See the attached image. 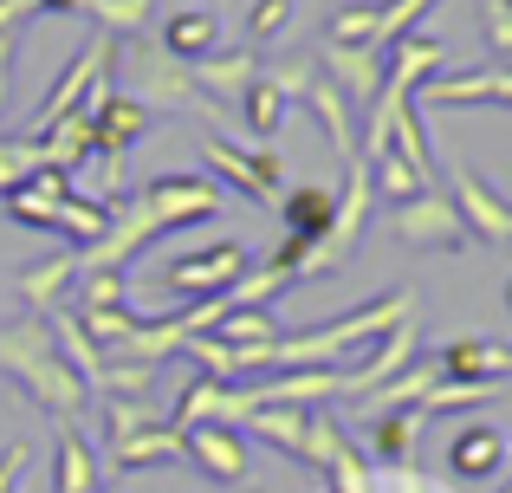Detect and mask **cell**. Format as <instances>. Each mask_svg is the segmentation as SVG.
<instances>
[{
	"label": "cell",
	"instance_id": "6da1fadb",
	"mask_svg": "<svg viewBox=\"0 0 512 493\" xmlns=\"http://www.w3.org/2000/svg\"><path fill=\"white\" fill-rule=\"evenodd\" d=\"M0 370L26 390V403H39L46 416H59V422H78L91 409V383L59 357V344H52V331H46L39 312L0 325Z\"/></svg>",
	"mask_w": 512,
	"mask_h": 493
},
{
	"label": "cell",
	"instance_id": "7a4b0ae2",
	"mask_svg": "<svg viewBox=\"0 0 512 493\" xmlns=\"http://www.w3.org/2000/svg\"><path fill=\"white\" fill-rule=\"evenodd\" d=\"M409 312H415L409 292H383V299L363 305L357 318H331V325H318V331H286V338L266 351V370H325V364H338L350 344H363V338H376V331L402 325Z\"/></svg>",
	"mask_w": 512,
	"mask_h": 493
},
{
	"label": "cell",
	"instance_id": "3957f363",
	"mask_svg": "<svg viewBox=\"0 0 512 493\" xmlns=\"http://www.w3.org/2000/svg\"><path fill=\"white\" fill-rule=\"evenodd\" d=\"M124 46L130 52L117 65H124V78H130V98H143L150 111H201V117H214V104L195 91V72H188L182 59H169L163 46L150 52V46H137V39H124Z\"/></svg>",
	"mask_w": 512,
	"mask_h": 493
},
{
	"label": "cell",
	"instance_id": "277c9868",
	"mask_svg": "<svg viewBox=\"0 0 512 493\" xmlns=\"http://www.w3.org/2000/svg\"><path fill=\"white\" fill-rule=\"evenodd\" d=\"M448 202H454V215H461L467 241H480V247H506L512 241V202L500 189H487L467 163L448 169Z\"/></svg>",
	"mask_w": 512,
	"mask_h": 493
},
{
	"label": "cell",
	"instance_id": "5b68a950",
	"mask_svg": "<svg viewBox=\"0 0 512 493\" xmlns=\"http://www.w3.org/2000/svg\"><path fill=\"white\" fill-rule=\"evenodd\" d=\"M396 241L409 253H461L467 228H461V215H454L448 195L422 189V195H409V202L396 208Z\"/></svg>",
	"mask_w": 512,
	"mask_h": 493
},
{
	"label": "cell",
	"instance_id": "8992f818",
	"mask_svg": "<svg viewBox=\"0 0 512 493\" xmlns=\"http://www.w3.org/2000/svg\"><path fill=\"white\" fill-rule=\"evenodd\" d=\"M253 266V253L240 247V241H221V247H208V253H182V260H169L163 266V286L169 292H182V305L188 299H214V292H227L240 273Z\"/></svg>",
	"mask_w": 512,
	"mask_h": 493
},
{
	"label": "cell",
	"instance_id": "52a82bcc",
	"mask_svg": "<svg viewBox=\"0 0 512 493\" xmlns=\"http://www.w3.org/2000/svg\"><path fill=\"white\" fill-rule=\"evenodd\" d=\"M253 390H227V383H214V377H188L182 390H175V403H169V422L175 429H195V422H227V429H234V422H247L253 416Z\"/></svg>",
	"mask_w": 512,
	"mask_h": 493
},
{
	"label": "cell",
	"instance_id": "ba28073f",
	"mask_svg": "<svg viewBox=\"0 0 512 493\" xmlns=\"http://www.w3.org/2000/svg\"><path fill=\"white\" fill-rule=\"evenodd\" d=\"M182 448H188V461H195L208 481H221V487L247 481V468H253L240 429H227V422H195V429H182Z\"/></svg>",
	"mask_w": 512,
	"mask_h": 493
},
{
	"label": "cell",
	"instance_id": "9c48e42d",
	"mask_svg": "<svg viewBox=\"0 0 512 493\" xmlns=\"http://www.w3.org/2000/svg\"><path fill=\"white\" fill-rule=\"evenodd\" d=\"M422 104L435 111H512V65H487L467 78H435L422 91Z\"/></svg>",
	"mask_w": 512,
	"mask_h": 493
},
{
	"label": "cell",
	"instance_id": "30bf717a",
	"mask_svg": "<svg viewBox=\"0 0 512 493\" xmlns=\"http://www.w3.org/2000/svg\"><path fill=\"white\" fill-rule=\"evenodd\" d=\"M318 78L325 85H338L350 104H376V91H383V52L376 46H331L318 52Z\"/></svg>",
	"mask_w": 512,
	"mask_h": 493
},
{
	"label": "cell",
	"instance_id": "8fae6325",
	"mask_svg": "<svg viewBox=\"0 0 512 493\" xmlns=\"http://www.w3.org/2000/svg\"><path fill=\"white\" fill-rule=\"evenodd\" d=\"M104 461H111V474H130V468H188V448H182V429L163 416V422H150V429L111 442Z\"/></svg>",
	"mask_w": 512,
	"mask_h": 493
},
{
	"label": "cell",
	"instance_id": "7c38bea8",
	"mask_svg": "<svg viewBox=\"0 0 512 493\" xmlns=\"http://www.w3.org/2000/svg\"><path fill=\"white\" fill-rule=\"evenodd\" d=\"M188 72H195V91L208 104H240L247 85L260 78V59H253V46H240V52H208V59H195Z\"/></svg>",
	"mask_w": 512,
	"mask_h": 493
},
{
	"label": "cell",
	"instance_id": "4fadbf2b",
	"mask_svg": "<svg viewBox=\"0 0 512 493\" xmlns=\"http://www.w3.org/2000/svg\"><path fill=\"white\" fill-rule=\"evenodd\" d=\"M435 357H441V377H461V383H506L512 377V344H493V338H454Z\"/></svg>",
	"mask_w": 512,
	"mask_h": 493
},
{
	"label": "cell",
	"instance_id": "5bb4252c",
	"mask_svg": "<svg viewBox=\"0 0 512 493\" xmlns=\"http://www.w3.org/2000/svg\"><path fill=\"white\" fill-rule=\"evenodd\" d=\"M331 396H344V370H279L273 383L253 390V403H279V409H325Z\"/></svg>",
	"mask_w": 512,
	"mask_h": 493
},
{
	"label": "cell",
	"instance_id": "9a60e30c",
	"mask_svg": "<svg viewBox=\"0 0 512 493\" xmlns=\"http://www.w3.org/2000/svg\"><path fill=\"white\" fill-rule=\"evenodd\" d=\"M52 493H104V468H98V448L65 422L59 448H52Z\"/></svg>",
	"mask_w": 512,
	"mask_h": 493
},
{
	"label": "cell",
	"instance_id": "2e32d148",
	"mask_svg": "<svg viewBox=\"0 0 512 493\" xmlns=\"http://www.w3.org/2000/svg\"><path fill=\"white\" fill-rule=\"evenodd\" d=\"M279 221H286V234H299L305 247H318L331 234V221H338V189H286L279 195Z\"/></svg>",
	"mask_w": 512,
	"mask_h": 493
},
{
	"label": "cell",
	"instance_id": "e0dca14e",
	"mask_svg": "<svg viewBox=\"0 0 512 493\" xmlns=\"http://www.w3.org/2000/svg\"><path fill=\"white\" fill-rule=\"evenodd\" d=\"M201 156H208V169H214V176H221L234 195H247V202H273V195H266V182H260V169H253V150H247V143L208 130V137H201Z\"/></svg>",
	"mask_w": 512,
	"mask_h": 493
},
{
	"label": "cell",
	"instance_id": "ac0fdd59",
	"mask_svg": "<svg viewBox=\"0 0 512 493\" xmlns=\"http://www.w3.org/2000/svg\"><path fill=\"white\" fill-rule=\"evenodd\" d=\"M163 52H169V59H182V65H195V59H208V52H221V20H214L208 7L169 13V20H163Z\"/></svg>",
	"mask_w": 512,
	"mask_h": 493
},
{
	"label": "cell",
	"instance_id": "d6986e66",
	"mask_svg": "<svg viewBox=\"0 0 512 493\" xmlns=\"http://www.w3.org/2000/svg\"><path fill=\"white\" fill-rule=\"evenodd\" d=\"M448 468L467 474V481H487V474L506 468V435L493 429V422H474V429H461L448 442Z\"/></svg>",
	"mask_w": 512,
	"mask_h": 493
},
{
	"label": "cell",
	"instance_id": "ffe728a7",
	"mask_svg": "<svg viewBox=\"0 0 512 493\" xmlns=\"http://www.w3.org/2000/svg\"><path fill=\"white\" fill-rule=\"evenodd\" d=\"M305 111L325 124V137H331V150H338V163H350V156H357V104H350L338 85H325V78H318V85L305 91Z\"/></svg>",
	"mask_w": 512,
	"mask_h": 493
},
{
	"label": "cell",
	"instance_id": "44dd1931",
	"mask_svg": "<svg viewBox=\"0 0 512 493\" xmlns=\"http://www.w3.org/2000/svg\"><path fill=\"white\" fill-rule=\"evenodd\" d=\"M415 357V318H402V325H389L383 331V351L370 357V364H357V370H344V396H357V390H376V383H389L402 364Z\"/></svg>",
	"mask_w": 512,
	"mask_h": 493
},
{
	"label": "cell",
	"instance_id": "7402d4cb",
	"mask_svg": "<svg viewBox=\"0 0 512 493\" xmlns=\"http://www.w3.org/2000/svg\"><path fill=\"white\" fill-rule=\"evenodd\" d=\"M370 189L383 195L389 208H402V202H409V195L435 189V176H428L422 163H409V156H402V150H383V156H376V163H370Z\"/></svg>",
	"mask_w": 512,
	"mask_h": 493
},
{
	"label": "cell",
	"instance_id": "603a6c76",
	"mask_svg": "<svg viewBox=\"0 0 512 493\" xmlns=\"http://www.w3.org/2000/svg\"><path fill=\"white\" fill-rule=\"evenodd\" d=\"M78 279V253L65 247V253H52L46 266H26L20 273V299H26V312H52L59 305V292Z\"/></svg>",
	"mask_w": 512,
	"mask_h": 493
},
{
	"label": "cell",
	"instance_id": "cb8c5ba5",
	"mask_svg": "<svg viewBox=\"0 0 512 493\" xmlns=\"http://www.w3.org/2000/svg\"><path fill=\"white\" fill-rule=\"evenodd\" d=\"M435 383H441V357H422L415 370H396L389 383H376V390H370V416H389V409H402V403L415 409Z\"/></svg>",
	"mask_w": 512,
	"mask_h": 493
},
{
	"label": "cell",
	"instance_id": "d4e9b609",
	"mask_svg": "<svg viewBox=\"0 0 512 493\" xmlns=\"http://www.w3.org/2000/svg\"><path fill=\"white\" fill-rule=\"evenodd\" d=\"M422 409H409V416H402V409H389V416H376V429H370V448L376 455L389 461V468H409V455H415V435H422Z\"/></svg>",
	"mask_w": 512,
	"mask_h": 493
},
{
	"label": "cell",
	"instance_id": "484cf974",
	"mask_svg": "<svg viewBox=\"0 0 512 493\" xmlns=\"http://www.w3.org/2000/svg\"><path fill=\"white\" fill-rule=\"evenodd\" d=\"M279 124H286V98H279V91L273 85H266V78H253V85H247V98H240V137H273V130Z\"/></svg>",
	"mask_w": 512,
	"mask_h": 493
},
{
	"label": "cell",
	"instance_id": "4316f807",
	"mask_svg": "<svg viewBox=\"0 0 512 493\" xmlns=\"http://www.w3.org/2000/svg\"><path fill=\"white\" fill-rule=\"evenodd\" d=\"M104 403V448L111 442H124V435H137V429H150V422H163L169 409H156L150 396H98Z\"/></svg>",
	"mask_w": 512,
	"mask_h": 493
},
{
	"label": "cell",
	"instance_id": "83f0119b",
	"mask_svg": "<svg viewBox=\"0 0 512 493\" xmlns=\"http://www.w3.org/2000/svg\"><path fill=\"white\" fill-rule=\"evenodd\" d=\"M85 7L98 20V33H111V39H137L150 26V0H85Z\"/></svg>",
	"mask_w": 512,
	"mask_h": 493
},
{
	"label": "cell",
	"instance_id": "f1b7e54d",
	"mask_svg": "<svg viewBox=\"0 0 512 493\" xmlns=\"http://www.w3.org/2000/svg\"><path fill=\"white\" fill-rule=\"evenodd\" d=\"M39 169H46V150H39V143H26V137L0 143V195H13L20 182H33Z\"/></svg>",
	"mask_w": 512,
	"mask_h": 493
},
{
	"label": "cell",
	"instance_id": "f546056e",
	"mask_svg": "<svg viewBox=\"0 0 512 493\" xmlns=\"http://www.w3.org/2000/svg\"><path fill=\"white\" fill-rule=\"evenodd\" d=\"M286 286H292L286 273H273V266H260V260H253L247 273H240L234 286H227V305H273Z\"/></svg>",
	"mask_w": 512,
	"mask_h": 493
},
{
	"label": "cell",
	"instance_id": "4dcf8cb0",
	"mask_svg": "<svg viewBox=\"0 0 512 493\" xmlns=\"http://www.w3.org/2000/svg\"><path fill=\"white\" fill-rule=\"evenodd\" d=\"M428 7H435V0H383V7H376V52H389L402 33H415V20H422Z\"/></svg>",
	"mask_w": 512,
	"mask_h": 493
},
{
	"label": "cell",
	"instance_id": "1f68e13d",
	"mask_svg": "<svg viewBox=\"0 0 512 493\" xmlns=\"http://www.w3.org/2000/svg\"><path fill=\"white\" fill-rule=\"evenodd\" d=\"M331 46H376V7H338L325 20Z\"/></svg>",
	"mask_w": 512,
	"mask_h": 493
},
{
	"label": "cell",
	"instance_id": "d6a6232c",
	"mask_svg": "<svg viewBox=\"0 0 512 493\" xmlns=\"http://www.w3.org/2000/svg\"><path fill=\"white\" fill-rule=\"evenodd\" d=\"M292 26V0H253L247 7V46H273Z\"/></svg>",
	"mask_w": 512,
	"mask_h": 493
},
{
	"label": "cell",
	"instance_id": "836d02e7",
	"mask_svg": "<svg viewBox=\"0 0 512 493\" xmlns=\"http://www.w3.org/2000/svg\"><path fill=\"white\" fill-rule=\"evenodd\" d=\"M26 461H33V448H26V442H7V448H0V493H13V487H20Z\"/></svg>",
	"mask_w": 512,
	"mask_h": 493
},
{
	"label": "cell",
	"instance_id": "e575fe53",
	"mask_svg": "<svg viewBox=\"0 0 512 493\" xmlns=\"http://www.w3.org/2000/svg\"><path fill=\"white\" fill-rule=\"evenodd\" d=\"M85 0H39V13H78Z\"/></svg>",
	"mask_w": 512,
	"mask_h": 493
},
{
	"label": "cell",
	"instance_id": "d590c367",
	"mask_svg": "<svg viewBox=\"0 0 512 493\" xmlns=\"http://www.w3.org/2000/svg\"><path fill=\"white\" fill-rule=\"evenodd\" d=\"M0 104H7V72H0Z\"/></svg>",
	"mask_w": 512,
	"mask_h": 493
},
{
	"label": "cell",
	"instance_id": "8d00e7d4",
	"mask_svg": "<svg viewBox=\"0 0 512 493\" xmlns=\"http://www.w3.org/2000/svg\"><path fill=\"white\" fill-rule=\"evenodd\" d=\"M506 305H512V279H506Z\"/></svg>",
	"mask_w": 512,
	"mask_h": 493
}]
</instances>
